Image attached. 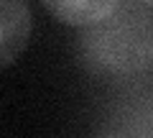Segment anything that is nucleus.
Segmentation results:
<instances>
[{"mask_svg": "<svg viewBox=\"0 0 153 138\" xmlns=\"http://www.w3.org/2000/svg\"><path fill=\"white\" fill-rule=\"evenodd\" d=\"M79 59L94 74H135L153 64V13L143 3L123 0L107 21L89 26L76 39Z\"/></svg>", "mask_w": 153, "mask_h": 138, "instance_id": "nucleus-1", "label": "nucleus"}, {"mask_svg": "<svg viewBox=\"0 0 153 138\" xmlns=\"http://www.w3.org/2000/svg\"><path fill=\"white\" fill-rule=\"evenodd\" d=\"M44 5L66 26L89 28L107 21L123 5V0H44Z\"/></svg>", "mask_w": 153, "mask_h": 138, "instance_id": "nucleus-2", "label": "nucleus"}, {"mask_svg": "<svg viewBox=\"0 0 153 138\" xmlns=\"http://www.w3.org/2000/svg\"><path fill=\"white\" fill-rule=\"evenodd\" d=\"M0 28H3V64H10L23 51L31 33L28 0H0Z\"/></svg>", "mask_w": 153, "mask_h": 138, "instance_id": "nucleus-3", "label": "nucleus"}, {"mask_svg": "<svg viewBox=\"0 0 153 138\" xmlns=\"http://www.w3.org/2000/svg\"><path fill=\"white\" fill-rule=\"evenodd\" d=\"M138 3H143V5H148V8H153V0H138Z\"/></svg>", "mask_w": 153, "mask_h": 138, "instance_id": "nucleus-4", "label": "nucleus"}, {"mask_svg": "<svg viewBox=\"0 0 153 138\" xmlns=\"http://www.w3.org/2000/svg\"><path fill=\"white\" fill-rule=\"evenodd\" d=\"M107 138H123V136H107Z\"/></svg>", "mask_w": 153, "mask_h": 138, "instance_id": "nucleus-5", "label": "nucleus"}]
</instances>
